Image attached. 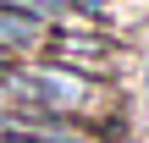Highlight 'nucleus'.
I'll list each match as a JSON object with an SVG mask.
<instances>
[{
  "instance_id": "nucleus-1",
  "label": "nucleus",
  "mask_w": 149,
  "mask_h": 143,
  "mask_svg": "<svg viewBox=\"0 0 149 143\" xmlns=\"http://www.w3.org/2000/svg\"><path fill=\"white\" fill-rule=\"evenodd\" d=\"M44 55L55 61V66H72V72H111V44L100 39V33H72V28H61V33H50L44 28Z\"/></svg>"
},
{
  "instance_id": "nucleus-2",
  "label": "nucleus",
  "mask_w": 149,
  "mask_h": 143,
  "mask_svg": "<svg viewBox=\"0 0 149 143\" xmlns=\"http://www.w3.org/2000/svg\"><path fill=\"white\" fill-rule=\"evenodd\" d=\"M44 39V17L22 6H0V50H33Z\"/></svg>"
}]
</instances>
